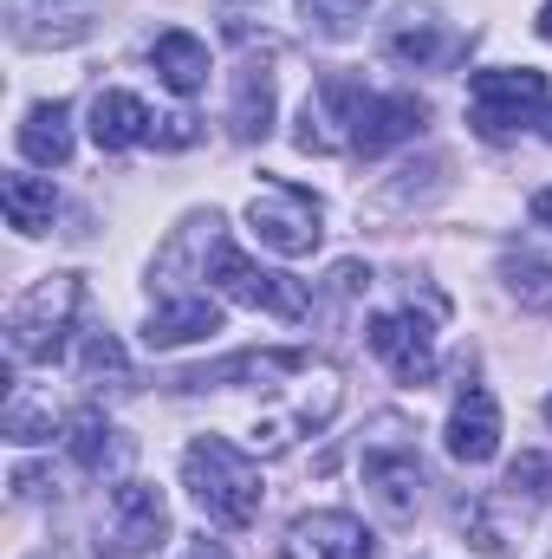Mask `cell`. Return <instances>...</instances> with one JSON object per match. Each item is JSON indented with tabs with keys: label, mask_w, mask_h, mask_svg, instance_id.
Segmentation results:
<instances>
[{
	"label": "cell",
	"mask_w": 552,
	"mask_h": 559,
	"mask_svg": "<svg viewBox=\"0 0 552 559\" xmlns=\"http://www.w3.org/2000/svg\"><path fill=\"white\" fill-rule=\"evenodd\" d=\"M371 352L391 365V378L397 384H410L422 391L429 378H435V332H429V319H416V312H377L371 319Z\"/></svg>",
	"instance_id": "9"
},
{
	"label": "cell",
	"mask_w": 552,
	"mask_h": 559,
	"mask_svg": "<svg viewBox=\"0 0 552 559\" xmlns=\"http://www.w3.org/2000/svg\"><path fill=\"white\" fill-rule=\"evenodd\" d=\"M442 442H448V455L468 462V468L494 462V449H501V404H494L488 384H461V391H455V411H448Z\"/></svg>",
	"instance_id": "10"
},
{
	"label": "cell",
	"mask_w": 552,
	"mask_h": 559,
	"mask_svg": "<svg viewBox=\"0 0 552 559\" xmlns=\"http://www.w3.org/2000/svg\"><path fill=\"white\" fill-rule=\"evenodd\" d=\"M364 488H371V501H377V514L391 521V527H410L416 508H422V462H416L410 442H397V423H384V436L364 449Z\"/></svg>",
	"instance_id": "7"
},
{
	"label": "cell",
	"mask_w": 552,
	"mask_h": 559,
	"mask_svg": "<svg viewBox=\"0 0 552 559\" xmlns=\"http://www.w3.org/2000/svg\"><path fill=\"white\" fill-rule=\"evenodd\" d=\"M228 124H235L241 143H261L267 131H274V72H267V66H241V72H235Z\"/></svg>",
	"instance_id": "14"
},
{
	"label": "cell",
	"mask_w": 552,
	"mask_h": 559,
	"mask_svg": "<svg viewBox=\"0 0 552 559\" xmlns=\"http://www.w3.org/2000/svg\"><path fill=\"white\" fill-rule=\"evenodd\" d=\"M442 46H448V33H442L435 20H416V13H410V26H404V33L391 39V52H397V59H416V66L442 59Z\"/></svg>",
	"instance_id": "21"
},
{
	"label": "cell",
	"mask_w": 552,
	"mask_h": 559,
	"mask_svg": "<svg viewBox=\"0 0 552 559\" xmlns=\"http://www.w3.org/2000/svg\"><path fill=\"white\" fill-rule=\"evenodd\" d=\"M182 481L195 495V508L215 521V527H254L261 521V468L248 449H235L228 436H195L182 449Z\"/></svg>",
	"instance_id": "1"
},
{
	"label": "cell",
	"mask_w": 552,
	"mask_h": 559,
	"mask_svg": "<svg viewBox=\"0 0 552 559\" xmlns=\"http://www.w3.org/2000/svg\"><path fill=\"white\" fill-rule=\"evenodd\" d=\"M540 138L552 143V105H547V111H540Z\"/></svg>",
	"instance_id": "27"
},
{
	"label": "cell",
	"mask_w": 552,
	"mask_h": 559,
	"mask_svg": "<svg viewBox=\"0 0 552 559\" xmlns=\"http://www.w3.org/2000/svg\"><path fill=\"white\" fill-rule=\"evenodd\" d=\"M286 559H377L371 547V527L345 508H319V514H299L279 540Z\"/></svg>",
	"instance_id": "8"
},
{
	"label": "cell",
	"mask_w": 552,
	"mask_h": 559,
	"mask_svg": "<svg viewBox=\"0 0 552 559\" xmlns=\"http://www.w3.org/2000/svg\"><path fill=\"white\" fill-rule=\"evenodd\" d=\"M7 436H13V442H46V436H52V417H39L26 397H13V404H7Z\"/></svg>",
	"instance_id": "23"
},
{
	"label": "cell",
	"mask_w": 552,
	"mask_h": 559,
	"mask_svg": "<svg viewBox=\"0 0 552 559\" xmlns=\"http://www.w3.org/2000/svg\"><path fill=\"white\" fill-rule=\"evenodd\" d=\"M248 228L261 235V248H274L286 261H305L325 241V202L312 189H299V182H267L248 202Z\"/></svg>",
	"instance_id": "5"
},
{
	"label": "cell",
	"mask_w": 552,
	"mask_h": 559,
	"mask_svg": "<svg viewBox=\"0 0 552 559\" xmlns=\"http://www.w3.org/2000/svg\"><path fill=\"white\" fill-rule=\"evenodd\" d=\"M507 280H514V293H520L527 306L552 312V267L547 261H533V254H507Z\"/></svg>",
	"instance_id": "20"
},
{
	"label": "cell",
	"mask_w": 552,
	"mask_h": 559,
	"mask_svg": "<svg viewBox=\"0 0 552 559\" xmlns=\"http://www.w3.org/2000/svg\"><path fill=\"white\" fill-rule=\"evenodd\" d=\"M169 534V501L163 488L149 481H118L105 495V514H98V559H143L156 554V540Z\"/></svg>",
	"instance_id": "6"
},
{
	"label": "cell",
	"mask_w": 552,
	"mask_h": 559,
	"mask_svg": "<svg viewBox=\"0 0 552 559\" xmlns=\"http://www.w3.org/2000/svg\"><path fill=\"white\" fill-rule=\"evenodd\" d=\"M507 488L527 495V501H552V455L547 449H527V455L507 468Z\"/></svg>",
	"instance_id": "22"
},
{
	"label": "cell",
	"mask_w": 552,
	"mask_h": 559,
	"mask_svg": "<svg viewBox=\"0 0 552 559\" xmlns=\"http://www.w3.org/2000/svg\"><path fill=\"white\" fill-rule=\"evenodd\" d=\"M20 156L59 169V163L72 156V105H59V98H52V105H33L26 124H20Z\"/></svg>",
	"instance_id": "15"
},
{
	"label": "cell",
	"mask_w": 552,
	"mask_h": 559,
	"mask_svg": "<svg viewBox=\"0 0 552 559\" xmlns=\"http://www.w3.org/2000/svg\"><path fill=\"white\" fill-rule=\"evenodd\" d=\"M149 66H156V79H163L176 98H195V92L208 85V46H202L195 33H163V39L149 46Z\"/></svg>",
	"instance_id": "13"
},
{
	"label": "cell",
	"mask_w": 552,
	"mask_h": 559,
	"mask_svg": "<svg viewBox=\"0 0 552 559\" xmlns=\"http://www.w3.org/2000/svg\"><path fill=\"white\" fill-rule=\"evenodd\" d=\"M540 39H547V46H552V0H547V7H540Z\"/></svg>",
	"instance_id": "26"
},
{
	"label": "cell",
	"mask_w": 552,
	"mask_h": 559,
	"mask_svg": "<svg viewBox=\"0 0 552 559\" xmlns=\"http://www.w3.org/2000/svg\"><path fill=\"white\" fill-rule=\"evenodd\" d=\"M221 7H248V0H221Z\"/></svg>",
	"instance_id": "28"
},
{
	"label": "cell",
	"mask_w": 552,
	"mask_h": 559,
	"mask_svg": "<svg viewBox=\"0 0 552 559\" xmlns=\"http://www.w3.org/2000/svg\"><path fill=\"white\" fill-rule=\"evenodd\" d=\"M0 209H7V228L46 235L52 215H59V195H52V182H39V176H0Z\"/></svg>",
	"instance_id": "16"
},
{
	"label": "cell",
	"mask_w": 552,
	"mask_h": 559,
	"mask_svg": "<svg viewBox=\"0 0 552 559\" xmlns=\"http://www.w3.org/2000/svg\"><path fill=\"white\" fill-rule=\"evenodd\" d=\"M182 559H228V554H221V540H195Z\"/></svg>",
	"instance_id": "25"
},
{
	"label": "cell",
	"mask_w": 552,
	"mask_h": 559,
	"mask_svg": "<svg viewBox=\"0 0 552 559\" xmlns=\"http://www.w3.org/2000/svg\"><path fill=\"white\" fill-rule=\"evenodd\" d=\"M364 7H371V0H299L305 26H319L325 39H345V33L364 20Z\"/></svg>",
	"instance_id": "19"
},
{
	"label": "cell",
	"mask_w": 552,
	"mask_h": 559,
	"mask_svg": "<svg viewBox=\"0 0 552 559\" xmlns=\"http://www.w3.org/2000/svg\"><path fill=\"white\" fill-rule=\"evenodd\" d=\"M208 286L221 293V299H235V306H248V312H274V319H305V286L299 280L274 274V267H261V261H248L241 254V241L235 235H208Z\"/></svg>",
	"instance_id": "4"
},
{
	"label": "cell",
	"mask_w": 552,
	"mask_h": 559,
	"mask_svg": "<svg viewBox=\"0 0 552 559\" xmlns=\"http://www.w3.org/2000/svg\"><path fill=\"white\" fill-rule=\"evenodd\" d=\"M552 105L547 72H527V66H488L468 79V124L475 138L507 143L520 138L527 124H540V111Z\"/></svg>",
	"instance_id": "3"
},
{
	"label": "cell",
	"mask_w": 552,
	"mask_h": 559,
	"mask_svg": "<svg viewBox=\"0 0 552 559\" xmlns=\"http://www.w3.org/2000/svg\"><path fill=\"white\" fill-rule=\"evenodd\" d=\"M547 423H552V404H547Z\"/></svg>",
	"instance_id": "29"
},
{
	"label": "cell",
	"mask_w": 552,
	"mask_h": 559,
	"mask_svg": "<svg viewBox=\"0 0 552 559\" xmlns=\"http://www.w3.org/2000/svg\"><path fill=\"white\" fill-rule=\"evenodd\" d=\"M221 332V306L208 293H189V299H163L143 325V345L149 352H176V345H195V338H215Z\"/></svg>",
	"instance_id": "11"
},
{
	"label": "cell",
	"mask_w": 552,
	"mask_h": 559,
	"mask_svg": "<svg viewBox=\"0 0 552 559\" xmlns=\"http://www.w3.org/2000/svg\"><path fill=\"white\" fill-rule=\"evenodd\" d=\"M65 449H72V462L85 468V475H98L105 462H118L124 455V442H118V429L98 417V411H79V417L65 423Z\"/></svg>",
	"instance_id": "17"
},
{
	"label": "cell",
	"mask_w": 552,
	"mask_h": 559,
	"mask_svg": "<svg viewBox=\"0 0 552 559\" xmlns=\"http://www.w3.org/2000/svg\"><path fill=\"white\" fill-rule=\"evenodd\" d=\"M533 222H540V228H552V189H540V195H533Z\"/></svg>",
	"instance_id": "24"
},
{
	"label": "cell",
	"mask_w": 552,
	"mask_h": 559,
	"mask_svg": "<svg viewBox=\"0 0 552 559\" xmlns=\"http://www.w3.org/2000/svg\"><path fill=\"white\" fill-rule=\"evenodd\" d=\"M85 378H92V391H111V397L131 391V365H124V345L111 332H92L85 338Z\"/></svg>",
	"instance_id": "18"
},
{
	"label": "cell",
	"mask_w": 552,
	"mask_h": 559,
	"mask_svg": "<svg viewBox=\"0 0 552 559\" xmlns=\"http://www.w3.org/2000/svg\"><path fill=\"white\" fill-rule=\"evenodd\" d=\"M79 306H85V280L79 274H46L33 280L13 306H7V352L20 365H52L65 358L72 332H79Z\"/></svg>",
	"instance_id": "2"
},
{
	"label": "cell",
	"mask_w": 552,
	"mask_h": 559,
	"mask_svg": "<svg viewBox=\"0 0 552 559\" xmlns=\"http://www.w3.org/2000/svg\"><path fill=\"white\" fill-rule=\"evenodd\" d=\"M143 138H156L149 105L131 98V92H98V105H92V143L98 150H137Z\"/></svg>",
	"instance_id": "12"
}]
</instances>
